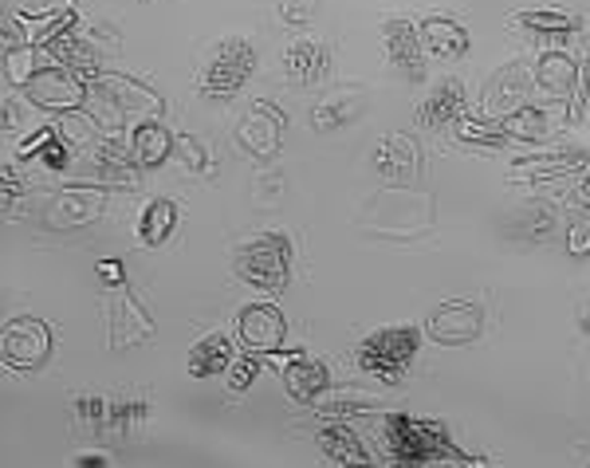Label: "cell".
Wrapping results in <instances>:
<instances>
[{
    "label": "cell",
    "instance_id": "6da1fadb",
    "mask_svg": "<svg viewBox=\"0 0 590 468\" xmlns=\"http://www.w3.org/2000/svg\"><path fill=\"white\" fill-rule=\"evenodd\" d=\"M87 111L99 123L103 135H123L126 126H142L162 118L166 99L150 84L135 79V75H111L103 72L99 79L87 84Z\"/></svg>",
    "mask_w": 590,
    "mask_h": 468
},
{
    "label": "cell",
    "instance_id": "7a4b0ae2",
    "mask_svg": "<svg viewBox=\"0 0 590 468\" xmlns=\"http://www.w3.org/2000/svg\"><path fill=\"white\" fill-rule=\"evenodd\" d=\"M382 448L390 465H468V457L449 441L437 421L390 414L382 421Z\"/></svg>",
    "mask_w": 590,
    "mask_h": 468
},
{
    "label": "cell",
    "instance_id": "3957f363",
    "mask_svg": "<svg viewBox=\"0 0 590 468\" xmlns=\"http://www.w3.org/2000/svg\"><path fill=\"white\" fill-rule=\"evenodd\" d=\"M237 271L252 288L260 292L280 295L291 280V244L280 232H264V237H252L240 244L237 252Z\"/></svg>",
    "mask_w": 590,
    "mask_h": 468
},
{
    "label": "cell",
    "instance_id": "277c9868",
    "mask_svg": "<svg viewBox=\"0 0 590 468\" xmlns=\"http://www.w3.org/2000/svg\"><path fill=\"white\" fill-rule=\"evenodd\" d=\"M417 346H422V331L417 327H382L359 346V366L371 378L382 382H402V375L414 363Z\"/></svg>",
    "mask_w": 590,
    "mask_h": 468
},
{
    "label": "cell",
    "instance_id": "5b68a950",
    "mask_svg": "<svg viewBox=\"0 0 590 468\" xmlns=\"http://www.w3.org/2000/svg\"><path fill=\"white\" fill-rule=\"evenodd\" d=\"M52 354V327L36 315H21V319L4 322V334H0V358L9 370H21V375H32L40 370Z\"/></svg>",
    "mask_w": 590,
    "mask_h": 468
},
{
    "label": "cell",
    "instance_id": "8992f818",
    "mask_svg": "<svg viewBox=\"0 0 590 468\" xmlns=\"http://www.w3.org/2000/svg\"><path fill=\"white\" fill-rule=\"evenodd\" d=\"M24 94H28L36 106H43V111H55V115H63V111H79V106L87 103V84L75 72L60 67L52 55L43 52L40 72L24 84Z\"/></svg>",
    "mask_w": 590,
    "mask_h": 468
},
{
    "label": "cell",
    "instance_id": "52a82bcc",
    "mask_svg": "<svg viewBox=\"0 0 590 468\" xmlns=\"http://www.w3.org/2000/svg\"><path fill=\"white\" fill-rule=\"evenodd\" d=\"M252 72H256V52H252V43L225 40V43H217L213 60H209L205 72H201V91L217 94V99H228V94H237L240 87L249 84Z\"/></svg>",
    "mask_w": 590,
    "mask_h": 468
},
{
    "label": "cell",
    "instance_id": "ba28073f",
    "mask_svg": "<svg viewBox=\"0 0 590 468\" xmlns=\"http://www.w3.org/2000/svg\"><path fill=\"white\" fill-rule=\"evenodd\" d=\"M480 331H485V307L477 300H445L425 319V334L437 346H468L477 343Z\"/></svg>",
    "mask_w": 590,
    "mask_h": 468
},
{
    "label": "cell",
    "instance_id": "9c48e42d",
    "mask_svg": "<svg viewBox=\"0 0 590 468\" xmlns=\"http://www.w3.org/2000/svg\"><path fill=\"white\" fill-rule=\"evenodd\" d=\"M146 339H154L150 312L135 300L130 288H111V300H106V343H111V351H130Z\"/></svg>",
    "mask_w": 590,
    "mask_h": 468
},
{
    "label": "cell",
    "instance_id": "30bf717a",
    "mask_svg": "<svg viewBox=\"0 0 590 468\" xmlns=\"http://www.w3.org/2000/svg\"><path fill=\"white\" fill-rule=\"evenodd\" d=\"M284 334H288V322H284L280 307H272V303H252V307H244V312L237 315L240 351L264 358V354L280 351Z\"/></svg>",
    "mask_w": 590,
    "mask_h": 468
},
{
    "label": "cell",
    "instance_id": "8fae6325",
    "mask_svg": "<svg viewBox=\"0 0 590 468\" xmlns=\"http://www.w3.org/2000/svg\"><path fill=\"white\" fill-rule=\"evenodd\" d=\"M284 126H288V115H284L280 106H272L268 99H256L249 111V118L240 123L237 138L240 147L249 150L256 157H276L284 147Z\"/></svg>",
    "mask_w": 590,
    "mask_h": 468
},
{
    "label": "cell",
    "instance_id": "7c38bea8",
    "mask_svg": "<svg viewBox=\"0 0 590 468\" xmlns=\"http://www.w3.org/2000/svg\"><path fill=\"white\" fill-rule=\"evenodd\" d=\"M106 189L111 186H67L60 198L48 205V225L55 229H75V225H91L103 217Z\"/></svg>",
    "mask_w": 590,
    "mask_h": 468
},
{
    "label": "cell",
    "instance_id": "4fadbf2b",
    "mask_svg": "<svg viewBox=\"0 0 590 468\" xmlns=\"http://www.w3.org/2000/svg\"><path fill=\"white\" fill-rule=\"evenodd\" d=\"M91 166L99 174V186H123L135 189L142 166L135 162V154L123 147V135H106L103 142H91Z\"/></svg>",
    "mask_w": 590,
    "mask_h": 468
},
{
    "label": "cell",
    "instance_id": "5bb4252c",
    "mask_svg": "<svg viewBox=\"0 0 590 468\" xmlns=\"http://www.w3.org/2000/svg\"><path fill=\"white\" fill-rule=\"evenodd\" d=\"M382 40H386V55L398 72L410 79V84H422L425 79V48H422V36L410 21H386L382 24Z\"/></svg>",
    "mask_w": 590,
    "mask_h": 468
},
{
    "label": "cell",
    "instance_id": "9a60e30c",
    "mask_svg": "<svg viewBox=\"0 0 590 468\" xmlns=\"http://www.w3.org/2000/svg\"><path fill=\"white\" fill-rule=\"evenodd\" d=\"M531 84H536V75H528L524 63H507L500 67L485 87V106L488 115H512L519 106H528V94H531Z\"/></svg>",
    "mask_w": 590,
    "mask_h": 468
},
{
    "label": "cell",
    "instance_id": "2e32d148",
    "mask_svg": "<svg viewBox=\"0 0 590 468\" xmlns=\"http://www.w3.org/2000/svg\"><path fill=\"white\" fill-rule=\"evenodd\" d=\"M280 378H284V390H288L296 402H303V406H315V402L331 390L327 366H323L319 358H311L307 351L296 354V358L280 370Z\"/></svg>",
    "mask_w": 590,
    "mask_h": 468
},
{
    "label": "cell",
    "instance_id": "e0dca14e",
    "mask_svg": "<svg viewBox=\"0 0 590 468\" xmlns=\"http://www.w3.org/2000/svg\"><path fill=\"white\" fill-rule=\"evenodd\" d=\"M417 36H422L425 55H434V60H445V63L449 60H465L468 48H473L465 24H456L453 16H429V21H422Z\"/></svg>",
    "mask_w": 590,
    "mask_h": 468
},
{
    "label": "cell",
    "instance_id": "ac0fdd59",
    "mask_svg": "<svg viewBox=\"0 0 590 468\" xmlns=\"http://www.w3.org/2000/svg\"><path fill=\"white\" fill-rule=\"evenodd\" d=\"M75 21H79V12L75 9H63V12H28L21 9L16 16H12V24H16V36H21V43H32V48H48L52 40H60L63 31H72Z\"/></svg>",
    "mask_w": 590,
    "mask_h": 468
},
{
    "label": "cell",
    "instance_id": "d6986e66",
    "mask_svg": "<svg viewBox=\"0 0 590 468\" xmlns=\"http://www.w3.org/2000/svg\"><path fill=\"white\" fill-rule=\"evenodd\" d=\"M374 166L378 174L393 177V181H414L422 174V150H417L414 138L405 135H386L374 150Z\"/></svg>",
    "mask_w": 590,
    "mask_h": 468
},
{
    "label": "cell",
    "instance_id": "ffe728a7",
    "mask_svg": "<svg viewBox=\"0 0 590 468\" xmlns=\"http://www.w3.org/2000/svg\"><path fill=\"white\" fill-rule=\"evenodd\" d=\"M582 79V63H575L567 52H543L536 63V84L551 91L555 99H575Z\"/></svg>",
    "mask_w": 590,
    "mask_h": 468
},
{
    "label": "cell",
    "instance_id": "44dd1931",
    "mask_svg": "<svg viewBox=\"0 0 590 468\" xmlns=\"http://www.w3.org/2000/svg\"><path fill=\"white\" fill-rule=\"evenodd\" d=\"M327 67H331V55H327V48H323L319 40H311V36H300V40L284 52V72H288L291 84H303V87L315 84V79L327 75Z\"/></svg>",
    "mask_w": 590,
    "mask_h": 468
},
{
    "label": "cell",
    "instance_id": "7402d4cb",
    "mask_svg": "<svg viewBox=\"0 0 590 468\" xmlns=\"http://www.w3.org/2000/svg\"><path fill=\"white\" fill-rule=\"evenodd\" d=\"M461 115H465V87L456 84V79H445V84L422 103L417 123L429 126V130H445V126H453Z\"/></svg>",
    "mask_w": 590,
    "mask_h": 468
},
{
    "label": "cell",
    "instance_id": "603a6c76",
    "mask_svg": "<svg viewBox=\"0 0 590 468\" xmlns=\"http://www.w3.org/2000/svg\"><path fill=\"white\" fill-rule=\"evenodd\" d=\"M233 358H237L233 339H228L225 331H213V334H205L193 351H189V375L193 378H217V375H225Z\"/></svg>",
    "mask_w": 590,
    "mask_h": 468
},
{
    "label": "cell",
    "instance_id": "cb8c5ba5",
    "mask_svg": "<svg viewBox=\"0 0 590 468\" xmlns=\"http://www.w3.org/2000/svg\"><path fill=\"white\" fill-rule=\"evenodd\" d=\"M130 154H135V162L142 169L162 166L166 157H174V135H170L158 118H154V123L135 126V135H130Z\"/></svg>",
    "mask_w": 590,
    "mask_h": 468
},
{
    "label": "cell",
    "instance_id": "d4e9b609",
    "mask_svg": "<svg viewBox=\"0 0 590 468\" xmlns=\"http://www.w3.org/2000/svg\"><path fill=\"white\" fill-rule=\"evenodd\" d=\"M177 220H181V208L170 198L150 201V205L142 208V217H138V240H142L146 249H162V244L174 237Z\"/></svg>",
    "mask_w": 590,
    "mask_h": 468
},
{
    "label": "cell",
    "instance_id": "484cf974",
    "mask_svg": "<svg viewBox=\"0 0 590 468\" xmlns=\"http://www.w3.org/2000/svg\"><path fill=\"white\" fill-rule=\"evenodd\" d=\"M319 448L331 460H339V465H366V460H371V453H366V445L359 441V433L347 429L342 421H331V426L319 429Z\"/></svg>",
    "mask_w": 590,
    "mask_h": 468
},
{
    "label": "cell",
    "instance_id": "4316f807",
    "mask_svg": "<svg viewBox=\"0 0 590 468\" xmlns=\"http://www.w3.org/2000/svg\"><path fill=\"white\" fill-rule=\"evenodd\" d=\"M500 126L507 130V138L512 142H528V147H536V142H543V138L555 130L551 126V115L543 111V106H519V111H512V115L500 118Z\"/></svg>",
    "mask_w": 590,
    "mask_h": 468
},
{
    "label": "cell",
    "instance_id": "83f0119b",
    "mask_svg": "<svg viewBox=\"0 0 590 468\" xmlns=\"http://www.w3.org/2000/svg\"><path fill=\"white\" fill-rule=\"evenodd\" d=\"M150 421V402L146 397H118L106 414V438H138Z\"/></svg>",
    "mask_w": 590,
    "mask_h": 468
},
{
    "label": "cell",
    "instance_id": "f1b7e54d",
    "mask_svg": "<svg viewBox=\"0 0 590 468\" xmlns=\"http://www.w3.org/2000/svg\"><path fill=\"white\" fill-rule=\"evenodd\" d=\"M579 166H582L579 154H536L528 162H516L507 177L512 181H551V177H563Z\"/></svg>",
    "mask_w": 590,
    "mask_h": 468
},
{
    "label": "cell",
    "instance_id": "f546056e",
    "mask_svg": "<svg viewBox=\"0 0 590 468\" xmlns=\"http://www.w3.org/2000/svg\"><path fill=\"white\" fill-rule=\"evenodd\" d=\"M453 138L461 142V147H485V150H497V147H507L512 138H507V130L500 123H485V118H468L461 115L453 126Z\"/></svg>",
    "mask_w": 590,
    "mask_h": 468
},
{
    "label": "cell",
    "instance_id": "4dcf8cb0",
    "mask_svg": "<svg viewBox=\"0 0 590 468\" xmlns=\"http://www.w3.org/2000/svg\"><path fill=\"white\" fill-rule=\"evenodd\" d=\"M512 24L536 31V36H570V31L579 28V21L563 9H524L512 16Z\"/></svg>",
    "mask_w": 590,
    "mask_h": 468
},
{
    "label": "cell",
    "instance_id": "1f68e13d",
    "mask_svg": "<svg viewBox=\"0 0 590 468\" xmlns=\"http://www.w3.org/2000/svg\"><path fill=\"white\" fill-rule=\"evenodd\" d=\"M363 115V99L354 91H347V94H331V99H323L319 106H315V130H342V126L351 123V118H359Z\"/></svg>",
    "mask_w": 590,
    "mask_h": 468
},
{
    "label": "cell",
    "instance_id": "d6a6232c",
    "mask_svg": "<svg viewBox=\"0 0 590 468\" xmlns=\"http://www.w3.org/2000/svg\"><path fill=\"white\" fill-rule=\"evenodd\" d=\"M174 162L186 174H197V177H213L217 174V162H213V150L193 135H174Z\"/></svg>",
    "mask_w": 590,
    "mask_h": 468
},
{
    "label": "cell",
    "instance_id": "836d02e7",
    "mask_svg": "<svg viewBox=\"0 0 590 468\" xmlns=\"http://www.w3.org/2000/svg\"><path fill=\"white\" fill-rule=\"evenodd\" d=\"M106 414H111V402H106V397L79 394L72 402V429H75V433H87V438H103V433H106Z\"/></svg>",
    "mask_w": 590,
    "mask_h": 468
},
{
    "label": "cell",
    "instance_id": "e575fe53",
    "mask_svg": "<svg viewBox=\"0 0 590 468\" xmlns=\"http://www.w3.org/2000/svg\"><path fill=\"white\" fill-rule=\"evenodd\" d=\"M55 130H60L63 142L75 150V147H91L99 123L91 118L87 106H79V111H63V115H55Z\"/></svg>",
    "mask_w": 590,
    "mask_h": 468
},
{
    "label": "cell",
    "instance_id": "d590c367",
    "mask_svg": "<svg viewBox=\"0 0 590 468\" xmlns=\"http://www.w3.org/2000/svg\"><path fill=\"white\" fill-rule=\"evenodd\" d=\"M260 354H249V351H240L233 363H228V370H225V382H228V390L233 394H244V390H252V382H256V375H260Z\"/></svg>",
    "mask_w": 590,
    "mask_h": 468
},
{
    "label": "cell",
    "instance_id": "8d00e7d4",
    "mask_svg": "<svg viewBox=\"0 0 590 468\" xmlns=\"http://www.w3.org/2000/svg\"><path fill=\"white\" fill-rule=\"evenodd\" d=\"M315 12H319V0H280V21L296 24V28L315 21Z\"/></svg>",
    "mask_w": 590,
    "mask_h": 468
},
{
    "label": "cell",
    "instance_id": "74e56055",
    "mask_svg": "<svg viewBox=\"0 0 590 468\" xmlns=\"http://www.w3.org/2000/svg\"><path fill=\"white\" fill-rule=\"evenodd\" d=\"M36 157H40V166H43V169H55V174H60V169H67V157H72V147H67L63 138H52V142H48V147H43Z\"/></svg>",
    "mask_w": 590,
    "mask_h": 468
},
{
    "label": "cell",
    "instance_id": "f35d334b",
    "mask_svg": "<svg viewBox=\"0 0 590 468\" xmlns=\"http://www.w3.org/2000/svg\"><path fill=\"white\" fill-rule=\"evenodd\" d=\"M52 138H60V130H55V126H40V130H36V135H32V138H24L21 147H16V157H21V162H28V157H36V154H40V150L48 147V142H52Z\"/></svg>",
    "mask_w": 590,
    "mask_h": 468
},
{
    "label": "cell",
    "instance_id": "ab89813d",
    "mask_svg": "<svg viewBox=\"0 0 590 468\" xmlns=\"http://www.w3.org/2000/svg\"><path fill=\"white\" fill-rule=\"evenodd\" d=\"M567 249L575 252V256H587V252H590V225H587V220H570Z\"/></svg>",
    "mask_w": 590,
    "mask_h": 468
},
{
    "label": "cell",
    "instance_id": "60d3db41",
    "mask_svg": "<svg viewBox=\"0 0 590 468\" xmlns=\"http://www.w3.org/2000/svg\"><path fill=\"white\" fill-rule=\"evenodd\" d=\"M99 276L106 280V288H123L126 283V268H123V261H99Z\"/></svg>",
    "mask_w": 590,
    "mask_h": 468
},
{
    "label": "cell",
    "instance_id": "b9f144b4",
    "mask_svg": "<svg viewBox=\"0 0 590 468\" xmlns=\"http://www.w3.org/2000/svg\"><path fill=\"white\" fill-rule=\"evenodd\" d=\"M63 9H75V0H32L28 12H63Z\"/></svg>",
    "mask_w": 590,
    "mask_h": 468
},
{
    "label": "cell",
    "instance_id": "7bdbcfd3",
    "mask_svg": "<svg viewBox=\"0 0 590 468\" xmlns=\"http://www.w3.org/2000/svg\"><path fill=\"white\" fill-rule=\"evenodd\" d=\"M75 465H79V468H103V465H111V460H106L103 453H79V457H75Z\"/></svg>",
    "mask_w": 590,
    "mask_h": 468
},
{
    "label": "cell",
    "instance_id": "ee69618b",
    "mask_svg": "<svg viewBox=\"0 0 590 468\" xmlns=\"http://www.w3.org/2000/svg\"><path fill=\"white\" fill-rule=\"evenodd\" d=\"M579 201L590 208V162L582 166V181H579Z\"/></svg>",
    "mask_w": 590,
    "mask_h": 468
},
{
    "label": "cell",
    "instance_id": "f6af8a7d",
    "mask_svg": "<svg viewBox=\"0 0 590 468\" xmlns=\"http://www.w3.org/2000/svg\"><path fill=\"white\" fill-rule=\"evenodd\" d=\"M4 130H16V106H12V99L4 103Z\"/></svg>",
    "mask_w": 590,
    "mask_h": 468
}]
</instances>
